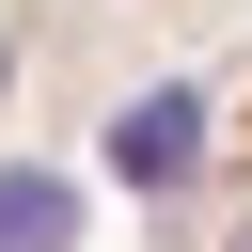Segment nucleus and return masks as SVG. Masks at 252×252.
<instances>
[{
    "instance_id": "1",
    "label": "nucleus",
    "mask_w": 252,
    "mask_h": 252,
    "mask_svg": "<svg viewBox=\"0 0 252 252\" xmlns=\"http://www.w3.org/2000/svg\"><path fill=\"white\" fill-rule=\"evenodd\" d=\"M110 173H126V189H189V173H205V110H189V94H126V110H110Z\"/></svg>"
},
{
    "instance_id": "2",
    "label": "nucleus",
    "mask_w": 252,
    "mask_h": 252,
    "mask_svg": "<svg viewBox=\"0 0 252 252\" xmlns=\"http://www.w3.org/2000/svg\"><path fill=\"white\" fill-rule=\"evenodd\" d=\"M79 236V189L63 173H0V252H63Z\"/></svg>"
},
{
    "instance_id": "3",
    "label": "nucleus",
    "mask_w": 252,
    "mask_h": 252,
    "mask_svg": "<svg viewBox=\"0 0 252 252\" xmlns=\"http://www.w3.org/2000/svg\"><path fill=\"white\" fill-rule=\"evenodd\" d=\"M236 252H252V236H236Z\"/></svg>"
}]
</instances>
